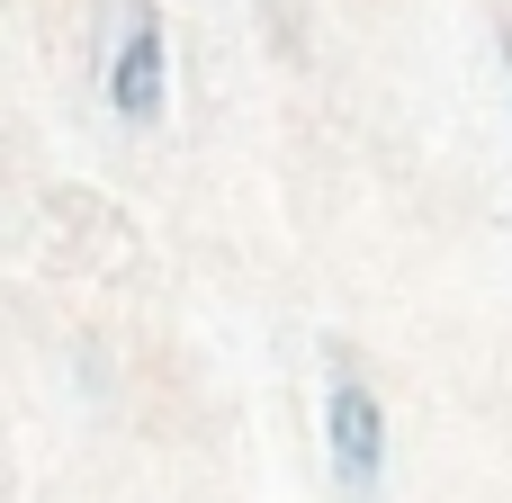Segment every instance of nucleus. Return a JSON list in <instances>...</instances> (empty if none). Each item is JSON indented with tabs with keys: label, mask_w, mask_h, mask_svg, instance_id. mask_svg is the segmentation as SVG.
I'll list each match as a JSON object with an SVG mask.
<instances>
[{
	"label": "nucleus",
	"mask_w": 512,
	"mask_h": 503,
	"mask_svg": "<svg viewBox=\"0 0 512 503\" xmlns=\"http://www.w3.org/2000/svg\"><path fill=\"white\" fill-rule=\"evenodd\" d=\"M99 99L117 126L171 117V18L153 0H99Z\"/></svg>",
	"instance_id": "f257e3e1"
},
{
	"label": "nucleus",
	"mask_w": 512,
	"mask_h": 503,
	"mask_svg": "<svg viewBox=\"0 0 512 503\" xmlns=\"http://www.w3.org/2000/svg\"><path fill=\"white\" fill-rule=\"evenodd\" d=\"M324 459H333V486L351 503L387 495V459H396V432H387V396L369 387V369L351 351L324 360Z\"/></svg>",
	"instance_id": "f03ea898"
},
{
	"label": "nucleus",
	"mask_w": 512,
	"mask_h": 503,
	"mask_svg": "<svg viewBox=\"0 0 512 503\" xmlns=\"http://www.w3.org/2000/svg\"><path fill=\"white\" fill-rule=\"evenodd\" d=\"M504 72H512V36H504Z\"/></svg>",
	"instance_id": "7ed1b4c3"
}]
</instances>
